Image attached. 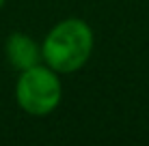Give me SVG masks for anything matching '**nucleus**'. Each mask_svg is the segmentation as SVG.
Here are the masks:
<instances>
[{
  "label": "nucleus",
  "mask_w": 149,
  "mask_h": 146,
  "mask_svg": "<svg viewBox=\"0 0 149 146\" xmlns=\"http://www.w3.org/2000/svg\"><path fill=\"white\" fill-rule=\"evenodd\" d=\"M95 45L93 28L80 17L61 19L41 41L43 62L56 73H76L89 62Z\"/></svg>",
  "instance_id": "1"
},
{
  "label": "nucleus",
  "mask_w": 149,
  "mask_h": 146,
  "mask_svg": "<svg viewBox=\"0 0 149 146\" xmlns=\"http://www.w3.org/2000/svg\"><path fill=\"white\" fill-rule=\"evenodd\" d=\"M15 101L30 116H48L63 101L61 73L39 62L30 69L19 71L15 82Z\"/></svg>",
  "instance_id": "2"
},
{
  "label": "nucleus",
  "mask_w": 149,
  "mask_h": 146,
  "mask_svg": "<svg viewBox=\"0 0 149 146\" xmlns=\"http://www.w3.org/2000/svg\"><path fill=\"white\" fill-rule=\"evenodd\" d=\"M4 54H7L9 64H11L13 69H17V71H24V69H30V67H35V64L43 62L41 43H37L26 32L9 34L7 43H4Z\"/></svg>",
  "instance_id": "3"
},
{
  "label": "nucleus",
  "mask_w": 149,
  "mask_h": 146,
  "mask_svg": "<svg viewBox=\"0 0 149 146\" xmlns=\"http://www.w3.org/2000/svg\"><path fill=\"white\" fill-rule=\"evenodd\" d=\"M4 2H7V0H0V9H2V7H4Z\"/></svg>",
  "instance_id": "4"
}]
</instances>
